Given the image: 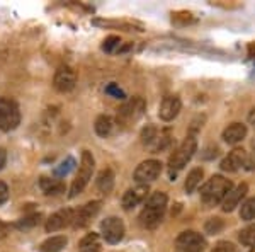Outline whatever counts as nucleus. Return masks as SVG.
<instances>
[{
	"mask_svg": "<svg viewBox=\"0 0 255 252\" xmlns=\"http://www.w3.org/2000/svg\"><path fill=\"white\" fill-rule=\"evenodd\" d=\"M233 189V183L223 176H213L208 183L201 188V201L206 206H216L223 203L226 194Z\"/></svg>",
	"mask_w": 255,
	"mask_h": 252,
	"instance_id": "nucleus-1",
	"label": "nucleus"
},
{
	"mask_svg": "<svg viewBox=\"0 0 255 252\" xmlns=\"http://www.w3.org/2000/svg\"><path fill=\"white\" fill-rule=\"evenodd\" d=\"M196 150H197L196 136H187V138L175 148V152L170 155V159H168V171H170L172 177H174L179 171H182V169L186 167L189 160L194 157Z\"/></svg>",
	"mask_w": 255,
	"mask_h": 252,
	"instance_id": "nucleus-2",
	"label": "nucleus"
},
{
	"mask_svg": "<svg viewBox=\"0 0 255 252\" xmlns=\"http://www.w3.org/2000/svg\"><path fill=\"white\" fill-rule=\"evenodd\" d=\"M94 160L92 154L89 150L82 152V160H80V167H79V174L73 179L72 188H70V198H75L77 194H80L85 189V186L89 184V181L92 179V172H94Z\"/></svg>",
	"mask_w": 255,
	"mask_h": 252,
	"instance_id": "nucleus-3",
	"label": "nucleus"
},
{
	"mask_svg": "<svg viewBox=\"0 0 255 252\" xmlns=\"http://www.w3.org/2000/svg\"><path fill=\"white\" fill-rule=\"evenodd\" d=\"M20 123V111L15 101L7 97H0V130L12 131Z\"/></svg>",
	"mask_w": 255,
	"mask_h": 252,
	"instance_id": "nucleus-4",
	"label": "nucleus"
},
{
	"mask_svg": "<svg viewBox=\"0 0 255 252\" xmlns=\"http://www.w3.org/2000/svg\"><path fill=\"white\" fill-rule=\"evenodd\" d=\"M146 109V102L143 97H133L125 101V104L119 107L118 119L121 123H131V121H138L143 116Z\"/></svg>",
	"mask_w": 255,
	"mask_h": 252,
	"instance_id": "nucleus-5",
	"label": "nucleus"
},
{
	"mask_svg": "<svg viewBox=\"0 0 255 252\" xmlns=\"http://www.w3.org/2000/svg\"><path fill=\"white\" fill-rule=\"evenodd\" d=\"M175 246L179 252H203L206 249V239L194 230H186L177 237Z\"/></svg>",
	"mask_w": 255,
	"mask_h": 252,
	"instance_id": "nucleus-6",
	"label": "nucleus"
},
{
	"mask_svg": "<svg viewBox=\"0 0 255 252\" xmlns=\"http://www.w3.org/2000/svg\"><path fill=\"white\" fill-rule=\"evenodd\" d=\"M101 232H102V237H104L106 242L118 244L123 241V237H125L126 229H125V223H123L121 218L109 217L101 223Z\"/></svg>",
	"mask_w": 255,
	"mask_h": 252,
	"instance_id": "nucleus-7",
	"label": "nucleus"
},
{
	"mask_svg": "<svg viewBox=\"0 0 255 252\" xmlns=\"http://www.w3.org/2000/svg\"><path fill=\"white\" fill-rule=\"evenodd\" d=\"M162 172V162L160 160H145L136 167L134 171V181L138 184L148 186L150 183H153L155 179L160 176Z\"/></svg>",
	"mask_w": 255,
	"mask_h": 252,
	"instance_id": "nucleus-8",
	"label": "nucleus"
},
{
	"mask_svg": "<svg viewBox=\"0 0 255 252\" xmlns=\"http://www.w3.org/2000/svg\"><path fill=\"white\" fill-rule=\"evenodd\" d=\"M77 84V72L72 67H60L56 70L55 78H53V85L58 92H70L73 90Z\"/></svg>",
	"mask_w": 255,
	"mask_h": 252,
	"instance_id": "nucleus-9",
	"label": "nucleus"
},
{
	"mask_svg": "<svg viewBox=\"0 0 255 252\" xmlns=\"http://www.w3.org/2000/svg\"><path fill=\"white\" fill-rule=\"evenodd\" d=\"M99 210H101V201H90V203L84 205L82 208H79L75 212L72 225L75 227V229H84V227H87L89 223L92 222V218L99 213Z\"/></svg>",
	"mask_w": 255,
	"mask_h": 252,
	"instance_id": "nucleus-10",
	"label": "nucleus"
},
{
	"mask_svg": "<svg viewBox=\"0 0 255 252\" xmlns=\"http://www.w3.org/2000/svg\"><path fill=\"white\" fill-rule=\"evenodd\" d=\"M73 217H75V212L70 208H65V210H60V212L53 213L46 222V232L53 234V232H58V230L65 229V227H68L70 223H73Z\"/></svg>",
	"mask_w": 255,
	"mask_h": 252,
	"instance_id": "nucleus-11",
	"label": "nucleus"
},
{
	"mask_svg": "<svg viewBox=\"0 0 255 252\" xmlns=\"http://www.w3.org/2000/svg\"><path fill=\"white\" fill-rule=\"evenodd\" d=\"M180 109H182V102H180L179 96H167L163 97L162 104H160L158 116L163 121H172L174 118L179 116Z\"/></svg>",
	"mask_w": 255,
	"mask_h": 252,
	"instance_id": "nucleus-12",
	"label": "nucleus"
},
{
	"mask_svg": "<svg viewBox=\"0 0 255 252\" xmlns=\"http://www.w3.org/2000/svg\"><path fill=\"white\" fill-rule=\"evenodd\" d=\"M247 160V152L244 148H233L228 155L221 160V171L225 172H237L238 169H242L245 165Z\"/></svg>",
	"mask_w": 255,
	"mask_h": 252,
	"instance_id": "nucleus-13",
	"label": "nucleus"
},
{
	"mask_svg": "<svg viewBox=\"0 0 255 252\" xmlns=\"http://www.w3.org/2000/svg\"><path fill=\"white\" fill-rule=\"evenodd\" d=\"M146 194H148V186H143V184H139L133 189H128L121 201L123 208H125L126 212L133 210L134 206H138L139 203H143V201L146 200Z\"/></svg>",
	"mask_w": 255,
	"mask_h": 252,
	"instance_id": "nucleus-14",
	"label": "nucleus"
},
{
	"mask_svg": "<svg viewBox=\"0 0 255 252\" xmlns=\"http://www.w3.org/2000/svg\"><path fill=\"white\" fill-rule=\"evenodd\" d=\"M167 208H155V206H146L141 210L139 213L138 220H139V225L145 227V229H155L163 218V213H165Z\"/></svg>",
	"mask_w": 255,
	"mask_h": 252,
	"instance_id": "nucleus-15",
	"label": "nucleus"
},
{
	"mask_svg": "<svg viewBox=\"0 0 255 252\" xmlns=\"http://www.w3.org/2000/svg\"><path fill=\"white\" fill-rule=\"evenodd\" d=\"M247 193H249V186H247L245 183H242L240 186H237L235 189H232V191L226 194L223 203H221V210L226 212V213L233 212V210H235L237 206L242 203V200L245 198Z\"/></svg>",
	"mask_w": 255,
	"mask_h": 252,
	"instance_id": "nucleus-16",
	"label": "nucleus"
},
{
	"mask_svg": "<svg viewBox=\"0 0 255 252\" xmlns=\"http://www.w3.org/2000/svg\"><path fill=\"white\" fill-rule=\"evenodd\" d=\"M245 136H247V126L242 125V123H232L223 131V140L228 145H237Z\"/></svg>",
	"mask_w": 255,
	"mask_h": 252,
	"instance_id": "nucleus-17",
	"label": "nucleus"
},
{
	"mask_svg": "<svg viewBox=\"0 0 255 252\" xmlns=\"http://www.w3.org/2000/svg\"><path fill=\"white\" fill-rule=\"evenodd\" d=\"M68 239L65 235H55V237H49L46 239L43 244L39 246L41 252H61L67 247Z\"/></svg>",
	"mask_w": 255,
	"mask_h": 252,
	"instance_id": "nucleus-18",
	"label": "nucleus"
},
{
	"mask_svg": "<svg viewBox=\"0 0 255 252\" xmlns=\"http://www.w3.org/2000/svg\"><path fill=\"white\" fill-rule=\"evenodd\" d=\"M39 186H41V189H43V193L44 194H61V193H65V184L61 183L60 179H49V177H41V181H39Z\"/></svg>",
	"mask_w": 255,
	"mask_h": 252,
	"instance_id": "nucleus-19",
	"label": "nucleus"
},
{
	"mask_svg": "<svg viewBox=\"0 0 255 252\" xmlns=\"http://www.w3.org/2000/svg\"><path fill=\"white\" fill-rule=\"evenodd\" d=\"M113 188H114V172L111 169H104L97 177V189L101 193L108 194L113 191Z\"/></svg>",
	"mask_w": 255,
	"mask_h": 252,
	"instance_id": "nucleus-20",
	"label": "nucleus"
},
{
	"mask_svg": "<svg viewBox=\"0 0 255 252\" xmlns=\"http://www.w3.org/2000/svg\"><path fill=\"white\" fill-rule=\"evenodd\" d=\"M113 126H114L113 118L108 116V114H102V116H99L96 119L94 130H96V133L101 136V138H106V136L111 135V131H113Z\"/></svg>",
	"mask_w": 255,
	"mask_h": 252,
	"instance_id": "nucleus-21",
	"label": "nucleus"
},
{
	"mask_svg": "<svg viewBox=\"0 0 255 252\" xmlns=\"http://www.w3.org/2000/svg\"><path fill=\"white\" fill-rule=\"evenodd\" d=\"M203 176H204V172H203V169L201 167H196V169H192L191 172L187 174V179H186V191L187 194H191V193H194L196 191V188L199 186L201 183V179H203Z\"/></svg>",
	"mask_w": 255,
	"mask_h": 252,
	"instance_id": "nucleus-22",
	"label": "nucleus"
},
{
	"mask_svg": "<svg viewBox=\"0 0 255 252\" xmlns=\"http://www.w3.org/2000/svg\"><path fill=\"white\" fill-rule=\"evenodd\" d=\"M170 142H172V140H170V131H168V130L160 131L157 140H155L153 145H151V152H153V154H158V152L165 150V148L170 145Z\"/></svg>",
	"mask_w": 255,
	"mask_h": 252,
	"instance_id": "nucleus-23",
	"label": "nucleus"
},
{
	"mask_svg": "<svg viewBox=\"0 0 255 252\" xmlns=\"http://www.w3.org/2000/svg\"><path fill=\"white\" fill-rule=\"evenodd\" d=\"M240 218L242 220H254L255 218V198H249L240 206Z\"/></svg>",
	"mask_w": 255,
	"mask_h": 252,
	"instance_id": "nucleus-24",
	"label": "nucleus"
},
{
	"mask_svg": "<svg viewBox=\"0 0 255 252\" xmlns=\"http://www.w3.org/2000/svg\"><path fill=\"white\" fill-rule=\"evenodd\" d=\"M39 218L41 215L39 213H32V215H27V217L20 218V220L15 223V227L20 230H27V229H32V227H36L39 223Z\"/></svg>",
	"mask_w": 255,
	"mask_h": 252,
	"instance_id": "nucleus-25",
	"label": "nucleus"
},
{
	"mask_svg": "<svg viewBox=\"0 0 255 252\" xmlns=\"http://www.w3.org/2000/svg\"><path fill=\"white\" fill-rule=\"evenodd\" d=\"M240 242L247 247H255V225H249L240 232Z\"/></svg>",
	"mask_w": 255,
	"mask_h": 252,
	"instance_id": "nucleus-26",
	"label": "nucleus"
},
{
	"mask_svg": "<svg viewBox=\"0 0 255 252\" xmlns=\"http://www.w3.org/2000/svg\"><path fill=\"white\" fill-rule=\"evenodd\" d=\"M73 169H75V160H73L72 157H67V159H65L63 162L55 169V176L56 177H65V176H68Z\"/></svg>",
	"mask_w": 255,
	"mask_h": 252,
	"instance_id": "nucleus-27",
	"label": "nucleus"
},
{
	"mask_svg": "<svg viewBox=\"0 0 255 252\" xmlns=\"http://www.w3.org/2000/svg\"><path fill=\"white\" fill-rule=\"evenodd\" d=\"M157 136H158V130L155 126H146V128H143V131H141V142H143V145H146V147H151L153 145V142L157 140Z\"/></svg>",
	"mask_w": 255,
	"mask_h": 252,
	"instance_id": "nucleus-28",
	"label": "nucleus"
},
{
	"mask_svg": "<svg viewBox=\"0 0 255 252\" xmlns=\"http://www.w3.org/2000/svg\"><path fill=\"white\" fill-rule=\"evenodd\" d=\"M223 229H225V223L221 218H209L206 222V225H204V230H206V234H209V235L220 234Z\"/></svg>",
	"mask_w": 255,
	"mask_h": 252,
	"instance_id": "nucleus-29",
	"label": "nucleus"
},
{
	"mask_svg": "<svg viewBox=\"0 0 255 252\" xmlns=\"http://www.w3.org/2000/svg\"><path fill=\"white\" fill-rule=\"evenodd\" d=\"M119 44H121V39H119V36H109L108 39L104 41V44H102V49L108 53H113L114 49H116Z\"/></svg>",
	"mask_w": 255,
	"mask_h": 252,
	"instance_id": "nucleus-30",
	"label": "nucleus"
},
{
	"mask_svg": "<svg viewBox=\"0 0 255 252\" xmlns=\"http://www.w3.org/2000/svg\"><path fill=\"white\" fill-rule=\"evenodd\" d=\"M97 241H99V235L97 234H89V235H85V237L82 239L80 247H82V249H89V247L99 246Z\"/></svg>",
	"mask_w": 255,
	"mask_h": 252,
	"instance_id": "nucleus-31",
	"label": "nucleus"
},
{
	"mask_svg": "<svg viewBox=\"0 0 255 252\" xmlns=\"http://www.w3.org/2000/svg\"><path fill=\"white\" fill-rule=\"evenodd\" d=\"M106 94H109V96H114L116 99H125L126 94L123 89H119L116 84H109L108 87H106Z\"/></svg>",
	"mask_w": 255,
	"mask_h": 252,
	"instance_id": "nucleus-32",
	"label": "nucleus"
},
{
	"mask_svg": "<svg viewBox=\"0 0 255 252\" xmlns=\"http://www.w3.org/2000/svg\"><path fill=\"white\" fill-rule=\"evenodd\" d=\"M213 252H235V246H233L232 242L221 241V242H218L215 246Z\"/></svg>",
	"mask_w": 255,
	"mask_h": 252,
	"instance_id": "nucleus-33",
	"label": "nucleus"
},
{
	"mask_svg": "<svg viewBox=\"0 0 255 252\" xmlns=\"http://www.w3.org/2000/svg\"><path fill=\"white\" fill-rule=\"evenodd\" d=\"M7 200H9V188H7L5 183L0 181V206L5 203Z\"/></svg>",
	"mask_w": 255,
	"mask_h": 252,
	"instance_id": "nucleus-34",
	"label": "nucleus"
},
{
	"mask_svg": "<svg viewBox=\"0 0 255 252\" xmlns=\"http://www.w3.org/2000/svg\"><path fill=\"white\" fill-rule=\"evenodd\" d=\"M245 167L249 169V171H254V169H255V147H254V152H252V154L247 155Z\"/></svg>",
	"mask_w": 255,
	"mask_h": 252,
	"instance_id": "nucleus-35",
	"label": "nucleus"
},
{
	"mask_svg": "<svg viewBox=\"0 0 255 252\" xmlns=\"http://www.w3.org/2000/svg\"><path fill=\"white\" fill-rule=\"evenodd\" d=\"M218 152H220V148L218 147H208L206 148V154H203V159H215V157L218 155Z\"/></svg>",
	"mask_w": 255,
	"mask_h": 252,
	"instance_id": "nucleus-36",
	"label": "nucleus"
},
{
	"mask_svg": "<svg viewBox=\"0 0 255 252\" xmlns=\"http://www.w3.org/2000/svg\"><path fill=\"white\" fill-rule=\"evenodd\" d=\"M7 235H9V225L0 220V241H2V239H5Z\"/></svg>",
	"mask_w": 255,
	"mask_h": 252,
	"instance_id": "nucleus-37",
	"label": "nucleus"
},
{
	"mask_svg": "<svg viewBox=\"0 0 255 252\" xmlns=\"http://www.w3.org/2000/svg\"><path fill=\"white\" fill-rule=\"evenodd\" d=\"M7 162V152L3 148H0V171L3 169V165Z\"/></svg>",
	"mask_w": 255,
	"mask_h": 252,
	"instance_id": "nucleus-38",
	"label": "nucleus"
},
{
	"mask_svg": "<svg viewBox=\"0 0 255 252\" xmlns=\"http://www.w3.org/2000/svg\"><path fill=\"white\" fill-rule=\"evenodd\" d=\"M80 252H101V247L94 246V247H89V249H82Z\"/></svg>",
	"mask_w": 255,
	"mask_h": 252,
	"instance_id": "nucleus-39",
	"label": "nucleus"
},
{
	"mask_svg": "<svg viewBox=\"0 0 255 252\" xmlns=\"http://www.w3.org/2000/svg\"><path fill=\"white\" fill-rule=\"evenodd\" d=\"M249 121H250V125H254V126H255V109L250 111V114H249Z\"/></svg>",
	"mask_w": 255,
	"mask_h": 252,
	"instance_id": "nucleus-40",
	"label": "nucleus"
},
{
	"mask_svg": "<svg viewBox=\"0 0 255 252\" xmlns=\"http://www.w3.org/2000/svg\"><path fill=\"white\" fill-rule=\"evenodd\" d=\"M250 252H255V249H252V251H250Z\"/></svg>",
	"mask_w": 255,
	"mask_h": 252,
	"instance_id": "nucleus-41",
	"label": "nucleus"
}]
</instances>
